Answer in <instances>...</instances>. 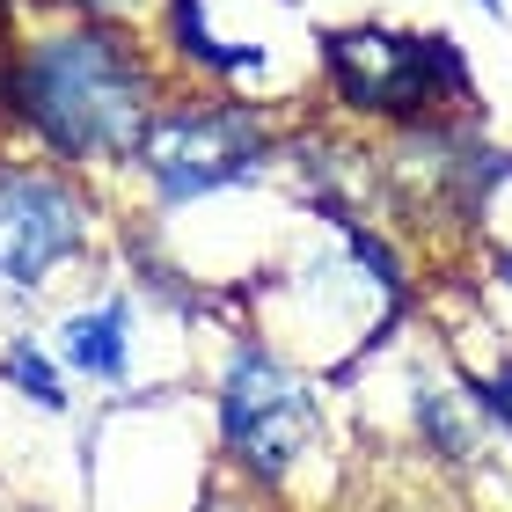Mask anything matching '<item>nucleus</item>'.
Listing matches in <instances>:
<instances>
[{
  "label": "nucleus",
  "instance_id": "10",
  "mask_svg": "<svg viewBox=\"0 0 512 512\" xmlns=\"http://www.w3.org/2000/svg\"><path fill=\"white\" fill-rule=\"evenodd\" d=\"M476 388H483V403H491V417L512 432V344H505V352H498V359L476 374Z\"/></svg>",
  "mask_w": 512,
  "mask_h": 512
},
{
  "label": "nucleus",
  "instance_id": "5",
  "mask_svg": "<svg viewBox=\"0 0 512 512\" xmlns=\"http://www.w3.org/2000/svg\"><path fill=\"white\" fill-rule=\"evenodd\" d=\"M103 249V198L81 169L0 147V293L44 300L59 278L96 264Z\"/></svg>",
  "mask_w": 512,
  "mask_h": 512
},
{
  "label": "nucleus",
  "instance_id": "11",
  "mask_svg": "<svg viewBox=\"0 0 512 512\" xmlns=\"http://www.w3.org/2000/svg\"><path fill=\"white\" fill-rule=\"evenodd\" d=\"M491 293H505V300H512V249H505V256H491Z\"/></svg>",
  "mask_w": 512,
  "mask_h": 512
},
{
  "label": "nucleus",
  "instance_id": "3",
  "mask_svg": "<svg viewBox=\"0 0 512 512\" xmlns=\"http://www.w3.org/2000/svg\"><path fill=\"white\" fill-rule=\"evenodd\" d=\"M278 147H286V125H278L271 103H242V96H176L161 103V118L147 125L132 154V176L147 191L154 213H191L205 198L249 191L278 169Z\"/></svg>",
  "mask_w": 512,
  "mask_h": 512
},
{
  "label": "nucleus",
  "instance_id": "8",
  "mask_svg": "<svg viewBox=\"0 0 512 512\" xmlns=\"http://www.w3.org/2000/svg\"><path fill=\"white\" fill-rule=\"evenodd\" d=\"M0 388L15 403H30L37 417H74V388H66V366L52 352V337H30V330L0 337Z\"/></svg>",
  "mask_w": 512,
  "mask_h": 512
},
{
  "label": "nucleus",
  "instance_id": "7",
  "mask_svg": "<svg viewBox=\"0 0 512 512\" xmlns=\"http://www.w3.org/2000/svg\"><path fill=\"white\" fill-rule=\"evenodd\" d=\"M161 308H198V300H161L132 278V286H110L81 308H66L52 322V352L66 374L96 381L110 395H161L147 374V337H154V315Z\"/></svg>",
  "mask_w": 512,
  "mask_h": 512
},
{
  "label": "nucleus",
  "instance_id": "1",
  "mask_svg": "<svg viewBox=\"0 0 512 512\" xmlns=\"http://www.w3.org/2000/svg\"><path fill=\"white\" fill-rule=\"evenodd\" d=\"M176 81L183 74L154 30L37 8V22H15V37L0 44V147L81 176L132 169Z\"/></svg>",
  "mask_w": 512,
  "mask_h": 512
},
{
  "label": "nucleus",
  "instance_id": "12",
  "mask_svg": "<svg viewBox=\"0 0 512 512\" xmlns=\"http://www.w3.org/2000/svg\"><path fill=\"white\" fill-rule=\"evenodd\" d=\"M476 8H483V15H505V0H476Z\"/></svg>",
  "mask_w": 512,
  "mask_h": 512
},
{
  "label": "nucleus",
  "instance_id": "4",
  "mask_svg": "<svg viewBox=\"0 0 512 512\" xmlns=\"http://www.w3.org/2000/svg\"><path fill=\"white\" fill-rule=\"evenodd\" d=\"M315 74L344 118L417 125L476 118V74L447 30H395V22H337L315 44Z\"/></svg>",
  "mask_w": 512,
  "mask_h": 512
},
{
  "label": "nucleus",
  "instance_id": "9",
  "mask_svg": "<svg viewBox=\"0 0 512 512\" xmlns=\"http://www.w3.org/2000/svg\"><path fill=\"white\" fill-rule=\"evenodd\" d=\"M22 8L96 15V22H125V30H161V8H169V0H22Z\"/></svg>",
  "mask_w": 512,
  "mask_h": 512
},
{
  "label": "nucleus",
  "instance_id": "2",
  "mask_svg": "<svg viewBox=\"0 0 512 512\" xmlns=\"http://www.w3.org/2000/svg\"><path fill=\"white\" fill-rule=\"evenodd\" d=\"M213 447L278 512H322L344 498V447L330 432L322 374L249 322L227 330L213 359Z\"/></svg>",
  "mask_w": 512,
  "mask_h": 512
},
{
  "label": "nucleus",
  "instance_id": "6",
  "mask_svg": "<svg viewBox=\"0 0 512 512\" xmlns=\"http://www.w3.org/2000/svg\"><path fill=\"white\" fill-rule=\"evenodd\" d=\"M300 30L293 0H242V22L220 15V0H169L161 8V52L176 74H191L213 96H242V103H286L300 59H286V37Z\"/></svg>",
  "mask_w": 512,
  "mask_h": 512
}]
</instances>
